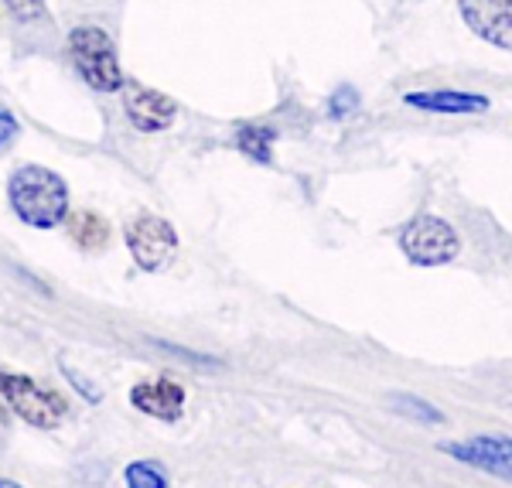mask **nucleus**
<instances>
[{
    "label": "nucleus",
    "mask_w": 512,
    "mask_h": 488,
    "mask_svg": "<svg viewBox=\"0 0 512 488\" xmlns=\"http://www.w3.org/2000/svg\"><path fill=\"white\" fill-rule=\"evenodd\" d=\"M7 198L21 222L35 229H55L69 212V188L55 171L41 164H24L7 181Z\"/></svg>",
    "instance_id": "f257e3e1"
},
{
    "label": "nucleus",
    "mask_w": 512,
    "mask_h": 488,
    "mask_svg": "<svg viewBox=\"0 0 512 488\" xmlns=\"http://www.w3.org/2000/svg\"><path fill=\"white\" fill-rule=\"evenodd\" d=\"M72 65L96 93H113L123 86V69L117 62V45L103 28H76L69 35Z\"/></svg>",
    "instance_id": "f03ea898"
},
{
    "label": "nucleus",
    "mask_w": 512,
    "mask_h": 488,
    "mask_svg": "<svg viewBox=\"0 0 512 488\" xmlns=\"http://www.w3.org/2000/svg\"><path fill=\"white\" fill-rule=\"evenodd\" d=\"M400 250L407 253V260L420 263V267H437V263H451L458 256L461 243L458 233L437 215H417L414 222H407L400 233Z\"/></svg>",
    "instance_id": "7ed1b4c3"
},
{
    "label": "nucleus",
    "mask_w": 512,
    "mask_h": 488,
    "mask_svg": "<svg viewBox=\"0 0 512 488\" xmlns=\"http://www.w3.org/2000/svg\"><path fill=\"white\" fill-rule=\"evenodd\" d=\"M0 396H4V403L18 413L21 420H28L31 427H55L59 420L65 417V400L55 390H45V386H38L35 379L28 376H14V372H7V376H0Z\"/></svg>",
    "instance_id": "20e7f679"
},
{
    "label": "nucleus",
    "mask_w": 512,
    "mask_h": 488,
    "mask_svg": "<svg viewBox=\"0 0 512 488\" xmlns=\"http://www.w3.org/2000/svg\"><path fill=\"white\" fill-rule=\"evenodd\" d=\"M123 236H127L134 263L140 270H151V274H158V270L168 267L178 253L175 229H171L164 219H158V215H137V219H130L127 229H123Z\"/></svg>",
    "instance_id": "39448f33"
},
{
    "label": "nucleus",
    "mask_w": 512,
    "mask_h": 488,
    "mask_svg": "<svg viewBox=\"0 0 512 488\" xmlns=\"http://www.w3.org/2000/svg\"><path fill=\"white\" fill-rule=\"evenodd\" d=\"M123 110H127V117L137 130L158 134V130L175 123L178 106H175V99H168L164 93H158V89H147V86H140V82H130V86L123 89Z\"/></svg>",
    "instance_id": "423d86ee"
},
{
    "label": "nucleus",
    "mask_w": 512,
    "mask_h": 488,
    "mask_svg": "<svg viewBox=\"0 0 512 488\" xmlns=\"http://www.w3.org/2000/svg\"><path fill=\"white\" fill-rule=\"evenodd\" d=\"M461 18L478 38L512 48V0H458Z\"/></svg>",
    "instance_id": "0eeeda50"
},
{
    "label": "nucleus",
    "mask_w": 512,
    "mask_h": 488,
    "mask_svg": "<svg viewBox=\"0 0 512 488\" xmlns=\"http://www.w3.org/2000/svg\"><path fill=\"white\" fill-rule=\"evenodd\" d=\"M444 451L458 461H468L475 468L495 471L512 478V441L509 437H475L468 444H444Z\"/></svg>",
    "instance_id": "6e6552de"
},
{
    "label": "nucleus",
    "mask_w": 512,
    "mask_h": 488,
    "mask_svg": "<svg viewBox=\"0 0 512 488\" xmlns=\"http://www.w3.org/2000/svg\"><path fill=\"white\" fill-rule=\"evenodd\" d=\"M130 403L154 420H178L181 410H185V390L171 379H151V383L134 386Z\"/></svg>",
    "instance_id": "1a4fd4ad"
},
{
    "label": "nucleus",
    "mask_w": 512,
    "mask_h": 488,
    "mask_svg": "<svg viewBox=\"0 0 512 488\" xmlns=\"http://www.w3.org/2000/svg\"><path fill=\"white\" fill-rule=\"evenodd\" d=\"M403 99H407L410 106H417V110H431V113H482V110H489V99H485V96L454 93V89H434V93H407Z\"/></svg>",
    "instance_id": "9d476101"
},
{
    "label": "nucleus",
    "mask_w": 512,
    "mask_h": 488,
    "mask_svg": "<svg viewBox=\"0 0 512 488\" xmlns=\"http://www.w3.org/2000/svg\"><path fill=\"white\" fill-rule=\"evenodd\" d=\"M69 236H72V243L82 246L86 253H103L106 243H110V222L96 212H72Z\"/></svg>",
    "instance_id": "9b49d317"
},
{
    "label": "nucleus",
    "mask_w": 512,
    "mask_h": 488,
    "mask_svg": "<svg viewBox=\"0 0 512 488\" xmlns=\"http://www.w3.org/2000/svg\"><path fill=\"white\" fill-rule=\"evenodd\" d=\"M390 410L396 413H403V417H414V420H424V424H441L444 420V413L441 410H434L431 403H424V400H417V396H390Z\"/></svg>",
    "instance_id": "f8f14e48"
},
{
    "label": "nucleus",
    "mask_w": 512,
    "mask_h": 488,
    "mask_svg": "<svg viewBox=\"0 0 512 488\" xmlns=\"http://www.w3.org/2000/svg\"><path fill=\"white\" fill-rule=\"evenodd\" d=\"M127 485H134V488H164V485H168V475H164V468L151 465V461H137V465L127 468Z\"/></svg>",
    "instance_id": "ddd939ff"
},
{
    "label": "nucleus",
    "mask_w": 512,
    "mask_h": 488,
    "mask_svg": "<svg viewBox=\"0 0 512 488\" xmlns=\"http://www.w3.org/2000/svg\"><path fill=\"white\" fill-rule=\"evenodd\" d=\"M270 144H274V134H270L267 127H246L243 134H239V147L250 151L253 157H260V161L270 157Z\"/></svg>",
    "instance_id": "4468645a"
},
{
    "label": "nucleus",
    "mask_w": 512,
    "mask_h": 488,
    "mask_svg": "<svg viewBox=\"0 0 512 488\" xmlns=\"http://www.w3.org/2000/svg\"><path fill=\"white\" fill-rule=\"evenodd\" d=\"M7 7H11V14L21 21H35L45 14V0H7Z\"/></svg>",
    "instance_id": "2eb2a0df"
},
{
    "label": "nucleus",
    "mask_w": 512,
    "mask_h": 488,
    "mask_svg": "<svg viewBox=\"0 0 512 488\" xmlns=\"http://www.w3.org/2000/svg\"><path fill=\"white\" fill-rule=\"evenodd\" d=\"M14 137H18V120L7 110H0V144H11Z\"/></svg>",
    "instance_id": "dca6fc26"
},
{
    "label": "nucleus",
    "mask_w": 512,
    "mask_h": 488,
    "mask_svg": "<svg viewBox=\"0 0 512 488\" xmlns=\"http://www.w3.org/2000/svg\"><path fill=\"white\" fill-rule=\"evenodd\" d=\"M355 103H359V99H355L352 93H345V89H342V93H338V96L332 99V113H335V117H342V113L349 110V106H355Z\"/></svg>",
    "instance_id": "f3484780"
}]
</instances>
